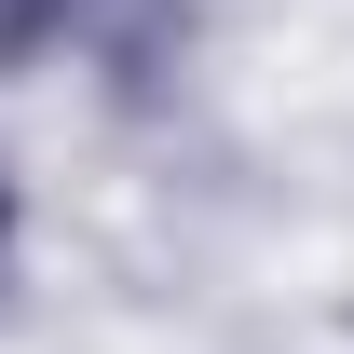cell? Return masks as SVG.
Wrapping results in <instances>:
<instances>
[{
    "mask_svg": "<svg viewBox=\"0 0 354 354\" xmlns=\"http://www.w3.org/2000/svg\"><path fill=\"white\" fill-rule=\"evenodd\" d=\"M55 14H68V0H0V55H28V41L55 28Z\"/></svg>",
    "mask_w": 354,
    "mask_h": 354,
    "instance_id": "cell-1",
    "label": "cell"
}]
</instances>
